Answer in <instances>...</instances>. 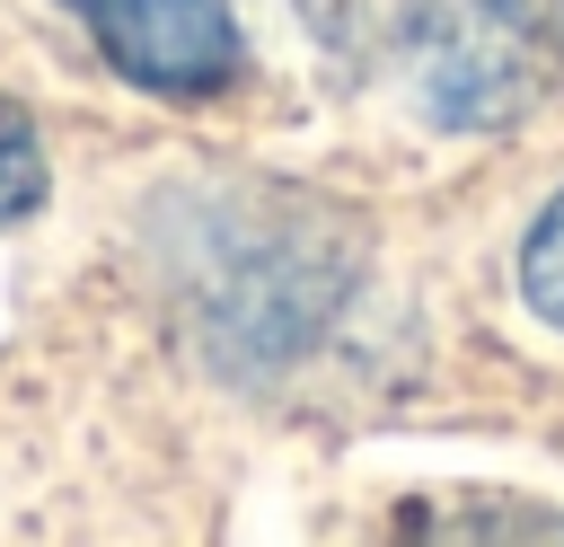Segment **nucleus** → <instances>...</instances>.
<instances>
[{"label": "nucleus", "mask_w": 564, "mask_h": 547, "mask_svg": "<svg viewBox=\"0 0 564 547\" xmlns=\"http://www.w3.org/2000/svg\"><path fill=\"white\" fill-rule=\"evenodd\" d=\"M97 53L150 97H212L247 71V35L229 0H70Z\"/></svg>", "instance_id": "f03ea898"}, {"label": "nucleus", "mask_w": 564, "mask_h": 547, "mask_svg": "<svg viewBox=\"0 0 564 547\" xmlns=\"http://www.w3.org/2000/svg\"><path fill=\"white\" fill-rule=\"evenodd\" d=\"M520 300L546 318V326H564V194L529 221V238H520Z\"/></svg>", "instance_id": "20e7f679"}, {"label": "nucleus", "mask_w": 564, "mask_h": 547, "mask_svg": "<svg viewBox=\"0 0 564 547\" xmlns=\"http://www.w3.org/2000/svg\"><path fill=\"white\" fill-rule=\"evenodd\" d=\"M414 106L449 132H502L564 79V0H405Z\"/></svg>", "instance_id": "f257e3e1"}, {"label": "nucleus", "mask_w": 564, "mask_h": 547, "mask_svg": "<svg viewBox=\"0 0 564 547\" xmlns=\"http://www.w3.org/2000/svg\"><path fill=\"white\" fill-rule=\"evenodd\" d=\"M44 203V141H35V115L0 97V229L26 221Z\"/></svg>", "instance_id": "7ed1b4c3"}]
</instances>
